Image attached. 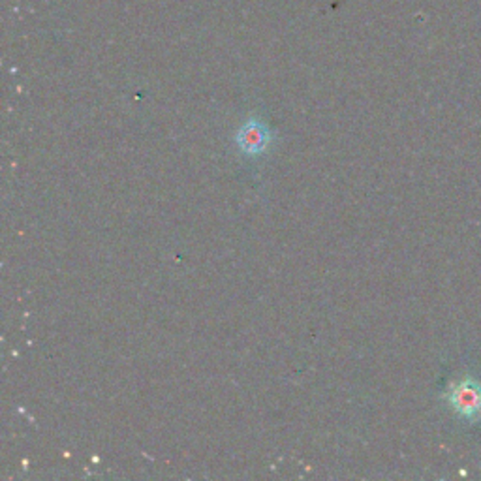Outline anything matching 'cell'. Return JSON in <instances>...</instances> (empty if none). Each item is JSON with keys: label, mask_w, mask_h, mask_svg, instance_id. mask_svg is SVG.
Here are the masks:
<instances>
[{"label": "cell", "mask_w": 481, "mask_h": 481, "mask_svg": "<svg viewBox=\"0 0 481 481\" xmlns=\"http://www.w3.org/2000/svg\"><path fill=\"white\" fill-rule=\"evenodd\" d=\"M448 401L463 418L470 422L481 420V386L476 380L465 378L457 382L448 393Z\"/></svg>", "instance_id": "cell-1"}, {"label": "cell", "mask_w": 481, "mask_h": 481, "mask_svg": "<svg viewBox=\"0 0 481 481\" xmlns=\"http://www.w3.org/2000/svg\"><path fill=\"white\" fill-rule=\"evenodd\" d=\"M235 141H237V147L240 152H243V155L259 157V155H264L269 143H271V132H269V128L261 121L250 119V121H245L243 124H240L239 132L235 136Z\"/></svg>", "instance_id": "cell-2"}]
</instances>
